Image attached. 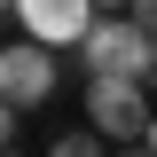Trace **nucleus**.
Instances as JSON below:
<instances>
[{"instance_id":"obj_10","label":"nucleus","mask_w":157,"mask_h":157,"mask_svg":"<svg viewBox=\"0 0 157 157\" xmlns=\"http://www.w3.org/2000/svg\"><path fill=\"white\" fill-rule=\"evenodd\" d=\"M94 8H126V0H94Z\"/></svg>"},{"instance_id":"obj_7","label":"nucleus","mask_w":157,"mask_h":157,"mask_svg":"<svg viewBox=\"0 0 157 157\" xmlns=\"http://www.w3.org/2000/svg\"><path fill=\"white\" fill-rule=\"evenodd\" d=\"M16 118H24V110H16V102H8V94H0V149L16 141Z\"/></svg>"},{"instance_id":"obj_3","label":"nucleus","mask_w":157,"mask_h":157,"mask_svg":"<svg viewBox=\"0 0 157 157\" xmlns=\"http://www.w3.org/2000/svg\"><path fill=\"white\" fill-rule=\"evenodd\" d=\"M141 55H149V32H141L126 8H102V16L86 24V39H78V63H86V71H134L141 78Z\"/></svg>"},{"instance_id":"obj_2","label":"nucleus","mask_w":157,"mask_h":157,"mask_svg":"<svg viewBox=\"0 0 157 157\" xmlns=\"http://www.w3.org/2000/svg\"><path fill=\"white\" fill-rule=\"evenodd\" d=\"M0 94L16 102V110H39V102L55 94V47L47 39H0Z\"/></svg>"},{"instance_id":"obj_11","label":"nucleus","mask_w":157,"mask_h":157,"mask_svg":"<svg viewBox=\"0 0 157 157\" xmlns=\"http://www.w3.org/2000/svg\"><path fill=\"white\" fill-rule=\"evenodd\" d=\"M8 8H16V0H0V16H8Z\"/></svg>"},{"instance_id":"obj_9","label":"nucleus","mask_w":157,"mask_h":157,"mask_svg":"<svg viewBox=\"0 0 157 157\" xmlns=\"http://www.w3.org/2000/svg\"><path fill=\"white\" fill-rule=\"evenodd\" d=\"M134 149H157V110H149V126H141V141H134Z\"/></svg>"},{"instance_id":"obj_4","label":"nucleus","mask_w":157,"mask_h":157,"mask_svg":"<svg viewBox=\"0 0 157 157\" xmlns=\"http://www.w3.org/2000/svg\"><path fill=\"white\" fill-rule=\"evenodd\" d=\"M94 16H102L94 0H16V24H24L32 39H47L55 55H63V47H78Z\"/></svg>"},{"instance_id":"obj_1","label":"nucleus","mask_w":157,"mask_h":157,"mask_svg":"<svg viewBox=\"0 0 157 157\" xmlns=\"http://www.w3.org/2000/svg\"><path fill=\"white\" fill-rule=\"evenodd\" d=\"M149 86H141L134 71H86V126H94L102 141H141V126H149Z\"/></svg>"},{"instance_id":"obj_5","label":"nucleus","mask_w":157,"mask_h":157,"mask_svg":"<svg viewBox=\"0 0 157 157\" xmlns=\"http://www.w3.org/2000/svg\"><path fill=\"white\" fill-rule=\"evenodd\" d=\"M94 149H102L94 126H86V134H55V157H94Z\"/></svg>"},{"instance_id":"obj_8","label":"nucleus","mask_w":157,"mask_h":157,"mask_svg":"<svg viewBox=\"0 0 157 157\" xmlns=\"http://www.w3.org/2000/svg\"><path fill=\"white\" fill-rule=\"evenodd\" d=\"M141 86L157 94V39H149V55H141Z\"/></svg>"},{"instance_id":"obj_6","label":"nucleus","mask_w":157,"mask_h":157,"mask_svg":"<svg viewBox=\"0 0 157 157\" xmlns=\"http://www.w3.org/2000/svg\"><path fill=\"white\" fill-rule=\"evenodd\" d=\"M126 16H134V24H141V32H149V39H157V0H126Z\"/></svg>"}]
</instances>
